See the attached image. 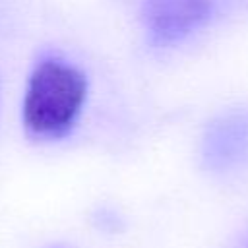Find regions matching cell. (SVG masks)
I'll return each instance as SVG.
<instances>
[{"label": "cell", "mask_w": 248, "mask_h": 248, "mask_svg": "<svg viewBox=\"0 0 248 248\" xmlns=\"http://www.w3.org/2000/svg\"><path fill=\"white\" fill-rule=\"evenodd\" d=\"M202 161L215 172L248 163V110H231L209 122L202 140Z\"/></svg>", "instance_id": "cell-3"}, {"label": "cell", "mask_w": 248, "mask_h": 248, "mask_svg": "<svg viewBox=\"0 0 248 248\" xmlns=\"http://www.w3.org/2000/svg\"><path fill=\"white\" fill-rule=\"evenodd\" d=\"M85 99L87 78L83 72L58 56H45L27 79L21 120L35 138L60 140L78 124Z\"/></svg>", "instance_id": "cell-1"}, {"label": "cell", "mask_w": 248, "mask_h": 248, "mask_svg": "<svg viewBox=\"0 0 248 248\" xmlns=\"http://www.w3.org/2000/svg\"><path fill=\"white\" fill-rule=\"evenodd\" d=\"M213 14V0H143L141 23L153 46L182 43Z\"/></svg>", "instance_id": "cell-2"}]
</instances>
